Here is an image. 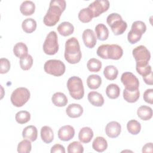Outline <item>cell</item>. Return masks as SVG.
Instances as JSON below:
<instances>
[{
	"label": "cell",
	"instance_id": "obj_1",
	"mask_svg": "<svg viewBox=\"0 0 153 153\" xmlns=\"http://www.w3.org/2000/svg\"><path fill=\"white\" fill-rule=\"evenodd\" d=\"M66 5L65 0H51L47 13L43 18L44 23L47 26H54L59 21Z\"/></svg>",
	"mask_w": 153,
	"mask_h": 153
},
{
	"label": "cell",
	"instance_id": "obj_2",
	"mask_svg": "<svg viewBox=\"0 0 153 153\" xmlns=\"http://www.w3.org/2000/svg\"><path fill=\"white\" fill-rule=\"evenodd\" d=\"M65 60L71 64L78 63L82 57L78 40L75 37L69 38L65 43L64 53Z\"/></svg>",
	"mask_w": 153,
	"mask_h": 153
},
{
	"label": "cell",
	"instance_id": "obj_3",
	"mask_svg": "<svg viewBox=\"0 0 153 153\" xmlns=\"http://www.w3.org/2000/svg\"><path fill=\"white\" fill-rule=\"evenodd\" d=\"M67 87L71 96L76 100L81 99L84 94L82 79L76 76L70 77L67 81Z\"/></svg>",
	"mask_w": 153,
	"mask_h": 153
},
{
	"label": "cell",
	"instance_id": "obj_4",
	"mask_svg": "<svg viewBox=\"0 0 153 153\" xmlns=\"http://www.w3.org/2000/svg\"><path fill=\"white\" fill-rule=\"evenodd\" d=\"M106 22L115 35L123 34L127 27V23L123 20L122 17L119 14L116 13L108 15Z\"/></svg>",
	"mask_w": 153,
	"mask_h": 153
},
{
	"label": "cell",
	"instance_id": "obj_5",
	"mask_svg": "<svg viewBox=\"0 0 153 153\" xmlns=\"http://www.w3.org/2000/svg\"><path fill=\"white\" fill-rule=\"evenodd\" d=\"M29 90L25 87H19L15 89L10 97L12 104L16 107H22L30 99Z\"/></svg>",
	"mask_w": 153,
	"mask_h": 153
},
{
	"label": "cell",
	"instance_id": "obj_6",
	"mask_svg": "<svg viewBox=\"0 0 153 153\" xmlns=\"http://www.w3.org/2000/svg\"><path fill=\"white\" fill-rule=\"evenodd\" d=\"M44 69L47 74L56 76H60L65 73L66 67L62 61L56 59H50L44 63Z\"/></svg>",
	"mask_w": 153,
	"mask_h": 153
},
{
	"label": "cell",
	"instance_id": "obj_7",
	"mask_svg": "<svg viewBox=\"0 0 153 153\" xmlns=\"http://www.w3.org/2000/svg\"><path fill=\"white\" fill-rule=\"evenodd\" d=\"M43 50L48 55H54L59 50L58 36L54 30L50 32L43 44Z\"/></svg>",
	"mask_w": 153,
	"mask_h": 153
},
{
	"label": "cell",
	"instance_id": "obj_8",
	"mask_svg": "<svg viewBox=\"0 0 153 153\" xmlns=\"http://www.w3.org/2000/svg\"><path fill=\"white\" fill-rule=\"evenodd\" d=\"M132 54L136 62V64L148 63L151 59V54L147 48L143 45H139L132 51Z\"/></svg>",
	"mask_w": 153,
	"mask_h": 153
},
{
	"label": "cell",
	"instance_id": "obj_9",
	"mask_svg": "<svg viewBox=\"0 0 153 153\" xmlns=\"http://www.w3.org/2000/svg\"><path fill=\"white\" fill-rule=\"evenodd\" d=\"M121 81L126 90L133 91L139 89V79L133 73L130 72H124L121 75Z\"/></svg>",
	"mask_w": 153,
	"mask_h": 153
},
{
	"label": "cell",
	"instance_id": "obj_10",
	"mask_svg": "<svg viewBox=\"0 0 153 153\" xmlns=\"http://www.w3.org/2000/svg\"><path fill=\"white\" fill-rule=\"evenodd\" d=\"M88 7L92 11L94 17H96L108 10L109 2L108 0H96L90 4Z\"/></svg>",
	"mask_w": 153,
	"mask_h": 153
},
{
	"label": "cell",
	"instance_id": "obj_11",
	"mask_svg": "<svg viewBox=\"0 0 153 153\" xmlns=\"http://www.w3.org/2000/svg\"><path fill=\"white\" fill-rule=\"evenodd\" d=\"M123 54V50L121 46L117 44H107L106 56V59L118 60Z\"/></svg>",
	"mask_w": 153,
	"mask_h": 153
},
{
	"label": "cell",
	"instance_id": "obj_12",
	"mask_svg": "<svg viewBox=\"0 0 153 153\" xmlns=\"http://www.w3.org/2000/svg\"><path fill=\"white\" fill-rule=\"evenodd\" d=\"M82 40L84 45L89 48H93L97 42V37L94 31L90 29H87L82 32Z\"/></svg>",
	"mask_w": 153,
	"mask_h": 153
},
{
	"label": "cell",
	"instance_id": "obj_13",
	"mask_svg": "<svg viewBox=\"0 0 153 153\" xmlns=\"http://www.w3.org/2000/svg\"><path fill=\"white\" fill-rule=\"evenodd\" d=\"M58 137L62 141H69L75 135V129L70 125L61 127L58 130Z\"/></svg>",
	"mask_w": 153,
	"mask_h": 153
},
{
	"label": "cell",
	"instance_id": "obj_14",
	"mask_svg": "<svg viewBox=\"0 0 153 153\" xmlns=\"http://www.w3.org/2000/svg\"><path fill=\"white\" fill-rule=\"evenodd\" d=\"M121 124L115 121H111L106 124L105 127V132L106 135L111 138L117 137L121 133Z\"/></svg>",
	"mask_w": 153,
	"mask_h": 153
},
{
	"label": "cell",
	"instance_id": "obj_15",
	"mask_svg": "<svg viewBox=\"0 0 153 153\" xmlns=\"http://www.w3.org/2000/svg\"><path fill=\"white\" fill-rule=\"evenodd\" d=\"M66 113L71 118H78L83 113V108L79 104L71 103L66 108Z\"/></svg>",
	"mask_w": 153,
	"mask_h": 153
},
{
	"label": "cell",
	"instance_id": "obj_16",
	"mask_svg": "<svg viewBox=\"0 0 153 153\" xmlns=\"http://www.w3.org/2000/svg\"><path fill=\"white\" fill-rule=\"evenodd\" d=\"M93 135V131L90 127H84L79 131L78 139L82 143H87L91 141Z\"/></svg>",
	"mask_w": 153,
	"mask_h": 153
},
{
	"label": "cell",
	"instance_id": "obj_17",
	"mask_svg": "<svg viewBox=\"0 0 153 153\" xmlns=\"http://www.w3.org/2000/svg\"><path fill=\"white\" fill-rule=\"evenodd\" d=\"M88 100L94 106H102L104 103V98L103 96L97 91H90L88 94Z\"/></svg>",
	"mask_w": 153,
	"mask_h": 153
},
{
	"label": "cell",
	"instance_id": "obj_18",
	"mask_svg": "<svg viewBox=\"0 0 153 153\" xmlns=\"http://www.w3.org/2000/svg\"><path fill=\"white\" fill-rule=\"evenodd\" d=\"M22 136L25 139H27L31 142L36 140L38 136V130L35 126L30 125L26 126L22 131Z\"/></svg>",
	"mask_w": 153,
	"mask_h": 153
},
{
	"label": "cell",
	"instance_id": "obj_19",
	"mask_svg": "<svg viewBox=\"0 0 153 153\" xmlns=\"http://www.w3.org/2000/svg\"><path fill=\"white\" fill-rule=\"evenodd\" d=\"M92 147L94 151L98 152H102L107 149L108 142L104 137L97 136L94 139L92 143Z\"/></svg>",
	"mask_w": 153,
	"mask_h": 153
},
{
	"label": "cell",
	"instance_id": "obj_20",
	"mask_svg": "<svg viewBox=\"0 0 153 153\" xmlns=\"http://www.w3.org/2000/svg\"><path fill=\"white\" fill-rule=\"evenodd\" d=\"M57 29L61 35L67 36L71 35L74 32V27L70 22H63L57 26Z\"/></svg>",
	"mask_w": 153,
	"mask_h": 153
},
{
	"label": "cell",
	"instance_id": "obj_21",
	"mask_svg": "<svg viewBox=\"0 0 153 153\" xmlns=\"http://www.w3.org/2000/svg\"><path fill=\"white\" fill-rule=\"evenodd\" d=\"M35 3L31 1H25L20 6V12L25 16H30L33 14L35 12Z\"/></svg>",
	"mask_w": 153,
	"mask_h": 153
},
{
	"label": "cell",
	"instance_id": "obj_22",
	"mask_svg": "<svg viewBox=\"0 0 153 153\" xmlns=\"http://www.w3.org/2000/svg\"><path fill=\"white\" fill-rule=\"evenodd\" d=\"M53 103L59 107H62L66 105L68 100L66 96L62 92H56L51 97Z\"/></svg>",
	"mask_w": 153,
	"mask_h": 153
},
{
	"label": "cell",
	"instance_id": "obj_23",
	"mask_svg": "<svg viewBox=\"0 0 153 153\" xmlns=\"http://www.w3.org/2000/svg\"><path fill=\"white\" fill-rule=\"evenodd\" d=\"M137 115L142 120H149L152 117V109L151 107L146 105L140 106L137 109Z\"/></svg>",
	"mask_w": 153,
	"mask_h": 153
},
{
	"label": "cell",
	"instance_id": "obj_24",
	"mask_svg": "<svg viewBox=\"0 0 153 153\" xmlns=\"http://www.w3.org/2000/svg\"><path fill=\"white\" fill-rule=\"evenodd\" d=\"M41 137L42 141L46 143H51L54 139V133L52 128L47 126L41 127Z\"/></svg>",
	"mask_w": 153,
	"mask_h": 153
},
{
	"label": "cell",
	"instance_id": "obj_25",
	"mask_svg": "<svg viewBox=\"0 0 153 153\" xmlns=\"http://www.w3.org/2000/svg\"><path fill=\"white\" fill-rule=\"evenodd\" d=\"M95 32L97 38L100 41H105L107 39L109 36V30L103 23H99L96 26Z\"/></svg>",
	"mask_w": 153,
	"mask_h": 153
},
{
	"label": "cell",
	"instance_id": "obj_26",
	"mask_svg": "<svg viewBox=\"0 0 153 153\" xmlns=\"http://www.w3.org/2000/svg\"><path fill=\"white\" fill-rule=\"evenodd\" d=\"M102 84L101 77L96 74H92L88 76L87 79V84L89 88L94 90L98 88Z\"/></svg>",
	"mask_w": 153,
	"mask_h": 153
},
{
	"label": "cell",
	"instance_id": "obj_27",
	"mask_svg": "<svg viewBox=\"0 0 153 153\" xmlns=\"http://www.w3.org/2000/svg\"><path fill=\"white\" fill-rule=\"evenodd\" d=\"M27 52L28 48L27 45L22 42L16 43L13 47V53L14 55L20 59L27 55Z\"/></svg>",
	"mask_w": 153,
	"mask_h": 153
},
{
	"label": "cell",
	"instance_id": "obj_28",
	"mask_svg": "<svg viewBox=\"0 0 153 153\" xmlns=\"http://www.w3.org/2000/svg\"><path fill=\"white\" fill-rule=\"evenodd\" d=\"M140 92L139 89L133 91H130L126 89L123 90V98L126 101L129 103L136 102L139 98Z\"/></svg>",
	"mask_w": 153,
	"mask_h": 153
},
{
	"label": "cell",
	"instance_id": "obj_29",
	"mask_svg": "<svg viewBox=\"0 0 153 153\" xmlns=\"http://www.w3.org/2000/svg\"><path fill=\"white\" fill-rule=\"evenodd\" d=\"M22 27L25 32L30 33L35 30L36 28V22L32 18H27L23 21Z\"/></svg>",
	"mask_w": 153,
	"mask_h": 153
},
{
	"label": "cell",
	"instance_id": "obj_30",
	"mask_svg": "<svg viewBox=\"0 0 153 153\" xmlns=\"http://www.w3.org/2000/svg\"><path fill=\"white\" fill-rule=\"evenodd\" d=\"M106 94L110 99H117L120 96V88L116 84H110L106 87Z\"/></svg>",
	"mask_w": 153,
	"mask_h": 153
},
{
	"label": "cell",
	"instance_id": "obj_31",
	"mask_svg": "<svg viewBox=\"0 0 153 153\" xmlns=\"http://www.w3.org/2000/svg\"><path fill=\"white\" fill-rule=\"evenodd\" d=\"M93 17V14L88 7L81 9L78 13V19L82 23L90 22Z\"/></svg>",
	"mask_w": 153,
	"mask_h": 153
},
{
	"label": "cell",
	"instance_id": "obj_32",
	"mask_svg": "<svg viewBox=\"0 0 153 153\" xmlns=\"http://www.w3.org/2000/svg\"><path fill=\"white\" fill-rule=\"evenodd\" d=\"M118 74V69L114 65H108L103 70V75L105 77L109 80H114L117 78Z\"/></svg>",
	"mask_w": 153,
	"mask_h": 153
},
{
	"label": "cell",
	"instance_id": "obj_33",
	"mask_svg": "<svg viewBox=\"0 0 153 153\" xmlns=\"http://www.w3.org/2000/svg\"><path fill=\"white\" fill-rule=\"evenodd\" d=\"M127 128L130 134L136 135L140 131L141 125L137 120H131L128 121L127 124Z\"/></svg>",
	"mask_w": 153,
	"mask_h": 153
},
{
	"label": "cell",
	"instance_id": "obj_34",
	"mask_svg": "<svg viewBox=\"0 0 153 153\" xmlns=\"http://www.w3.org/2000/svg\"><path fill=\"white\" fill-rule=\"evenodd\" d=\"M102 62L97 59L91 58L87 63V67L88 71L93 72H97L102 68Z\"/></svg>",
	"mask_w": 153,
	"mask_h": 153
},
{
	"label": "cell",
	"instance_id": "obj_35",
	"mask_svg": "<svg viewBox=\"0 0 153 153\" xmlns=\"http://www.w3.org/2000/svg\"><path fill=\"white\" fill-rule=\"evenodd\" d=\"M15 119L19 124H25L30 120V114L26 111H20L16 113Z\"/></svg>",
	"mask_w": 153,
	"mask_h": 153
},
{
	"label": "cell",
	"instance_id": "obj_36",
	"mask_svg": "<svg viewBox=\"0 0 153 153\" xmlns=\"http://www.w3.org/2000/svg\"><path fill=\"white\" fill-rule=\"evenodd\" d=\"M131 30L137 34L142 35L146 30V26L142 21H135L132 23Z\"/></svg>",
	"mask_w": 153,
	"mask_h": 153
},
{
	"label": "cell",
	"instance_id": "obj_37",
	"mask_svg": "<svg viewBox=\"0 0 153 153\" xmlns=\"http://www.w3.org/2000/svg\"><path fill=\"white\" fill-rule=\"evenodd\" d=\"M33 65V58L31 55L27 54L20 58V68L24 70L27 71L31 68Z\"/></svg>",
	"mask_w": 153,
	"mask_h": 153
},
{
	"label": "cell",
	"instance_id": "obj_38",
	"mask_svg": "<svg viewBox=\"0 0 153 153\" xmlns=\"http://www.w3.org/2000/svg\"><path fill=\"white\" fill-rule=\"evenodd\" d=\"M31 149L32 145L29 139H23L17 145V152L20 153H29Z\"/></svg>",
	"mask_w": 153,
	"mask_h": 153
},
{
	"label": "cell",
	"instance_id": "obj_39",
	"mask_svg": "<svg viewBox=\"0 0 153 153\" xmlns=\"http://www.w3.org/2000/svg\"><path fill=\"white\" fill-rule=\"evenodd\" d=\"M83 152L84 147L79 142L74 141L68 146V153H82Z\"/></svg>",
	"mask_w": 153,
	"mask_h": 153
},
{
	"label": "cell",
	"instance_id": "obj_40",
	"mask_svg": "<svg viewBox=\"0 0 153 153\" xmlns=\"http://www.w3.org/2000/svg\"><path fill=\"white\" fill-rule=\"evenodd\" d=\"M136 69L138 74L142 76L149 74L152 71L151 66L148 63L144 64H136Z\"/></svg>",
	"mask_w": 153,
	"mask_h": 153
},
{
	"label": "cell",
	"instance_id": "obj_41",
	"mask_svg": "<svg viewBox=\"0 0 153 153\" xmlns=\"http://www.w3.org/2000/svg\"><path fill=\"white\" fill-rule=\"evenodd\" d=\"M10 62L6 58H1L0 59V73L1 74L7 73L10 69Z\"/></svg>",
	"mask_w": 153,
	"mask_h": 153
},
{
	"label": "cell",
	"instance_id": "obj_42",
	"mask_svg": "<svg viewBox=\"0 0 153 153\" xmlns=\"http://www.w3.org/2000/svg\"><path fill=\"white\" fill-rule=\"evenodd\" d=\"M142 35L140 34H137L135 32H134L133 31H132L131 30H130L127 35V39L128 41L131 44H134L135 43H136L137 42H138L141 37H142Z\"/></svg>",
	"mask_w": 153,
	"mask_h": 153
},
{
	"label": "cell",
	"instance_id": "obj_43",
	"mask_svg": "<svg viewBox=\"0 0 153 153\" xmlns=\"http://www.w3.org/2000/svg\"><path fill=\"white\" fill-rule=\"evenodd\" d=\"M153 89L152 88H149L145 91L143 93V100L148 103L152 104L153 103Z\"/></svg>",
	"mask_w": 153,
	"mask_h": 153
},
{
	"label": "cell",
	"instance_id": "obj_44",
	"mask_svg": "<svg viewBox=\"0 0 153 153\" xmlns=\"http://www.w3.org/2000/svg\"><path fill=\"white\" fill-rule=\"evenodd\" d=\"M50 152L51 153H56V152L65 153V149L64 146L60 144H55L52 146Z\"/></svg>",
	"mask_w": 153,
	"mask_h": 153
},
{
	"label": "cell",
	"instance_id": "obj_45",
	"mask_svg": "<svg viewBox=\"0 0 153 153\" xmlns=\"http://www.w3.org/2000/svg\"><path fill=\"white\" fill-rule=\"evenodd\" d=\"M144 82L148 85H152V72L151 71L149 74L142 76Z\"/></svg>",
	"mask_w": 153,
	"mask_h": 153
},
{
	"label": "cell",
	"instance_id": "obj_46",
	"mask_svg": "<svg viewBox=\"0 0 153 153\" xmlns=\"http://www.w3.org/2000/svg\"><path fill=\"white\" fill-rule=\"evenodd\" d=\"M152 143H146L142 148V152H152Z\"/></svg>",
	"mask_w": 153,
	"mask_h": 153
}]
</instances>
